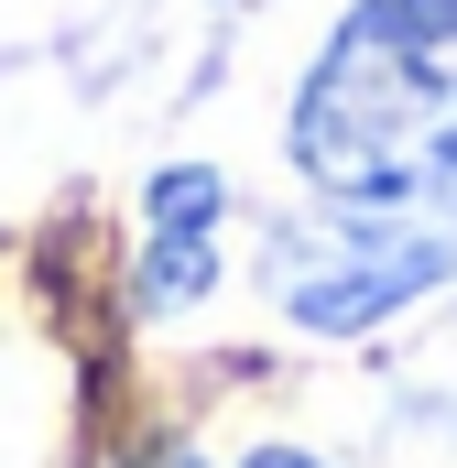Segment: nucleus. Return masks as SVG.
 <instances>
[{
	"instance_id": "obj_1",
	"label": "nucleus",
	"mask_w": 457,
	"mask_h": 468,
	"mask_svg": "<svg viewBox=\"0 0 457 468\" xmlns=\"http://www.w3.org/2000/svg\"><path fill=\"white\" fill-rule=\"evenodd\" d=\"M283 153L316 207H414L457 197V22L414 0H348L294 77Z\"/></svg>"
},
{
	"instance_id": "obj_2",
	"label": "nucleus",
	"mask_w": 457,
	"mask_h": 468,
	"mask_svg": "<svg viewBox=\"0 0 457 468\" xmlns=\"http://www.w3.org/2000/svg\"><path fill=\"white\" fill-rule=\"evenodd\" d=\"M457 272V229L414 207H305L261 239V294L305 338H370Z\"/></svg>"
},
{
	"instance_id": "obj_3",
	"label": "nucleus",
	"mask_w": 457,
	"mask_h": 468,
	"mask_svg": "<svg viewBox=\"0 0 457 468\" xmlns=\"http://www.w3.org/2000/svg\"><path fill=\"white\" fill-rule=\"evenodd\" d=\"M228 272V175L218 164H164L142 175V250H131V305L142 316H197Z\"/></svg>"
},
{
	"instance_id": "obj_4",
	"label": "nucleus",
	"mask_w": 457,
	"mask_h": 468,
	"mask_svg": "<svg viewBox=\"0 0 457 468\" xmlns=\"http://www.w3.org/2000/svg\"><path fill=\"white\" fill-rule=\"evenodd\" d=\"M88 468H218L207 447H153V458H88Z\"/></svg>"
},
{
	"instance_id": "obj_5",
	"label": "nucleus",
	"mask_w": 457,
	"mask_h": 468,
	"mask_svg": "<svg viewBox=\"0 0 457 468\" xmlns=\"http://www.w3.org/2000/svg\"><path fill=\"white\" fill-rule=\"evenodd\" d=\"M239 468H338V458H316V447H250Z\"/></svg>"
},
{
	"instance_id": "obj_6",
	"label": "nucleus",
	"mask_w": 457,
	"mask_h": 468,
	"mask_svg": "<svg viewBox=\"0 0 457 468\" xmlns=\"http://www.w3.org/2000/svg\"><path fill=\"white\" fill-rule=\"evenodd\" d=\"M414 11H436V22H457V0H414Z\"/></svg>"
}]
</instances>
